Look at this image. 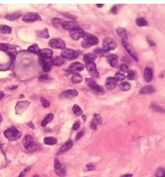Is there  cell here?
<instances>
[{
  "mask_svg": "<svg viewBox=\"0 0 165 177\" xmlns=\"http://www.w3.org/2000/svg\"><path fill=\"white\" fill-rule=\"evenodd\" d=\"M98 42H99V40H98V39L95 36L89 33H85V36L83 37L81 45H82L83 48L87 49V48H90V47L98 44Z\"/></svg>",
  "mask_w": 165,
  "mask_h": 177,
  "instance_id": "cell-1",
  "label": "cell"
},
{
  "mask_svg": "<svg viewBox=\"0 0 165 177\" xmlns=\"http://www.w3.org/2000/svg\"><path fill=\"white\" fill-rule=\"evenodd\" d=\"M23 143L24 147L28 151H36L38 145L34 141V138L30 134H27L23 140Z\"/></svg>",
  "mask_w": 165,
  "mask_h": 177,
  "instance_id": "cell-2",
  "label": "cell"
},
{
  "mask_svg": "<svg viewBox=\"0 0 165 177\" xmlns=\"http://www.w3.org/2000/svg\"><path fill=\"white\" fill-rule=\"evenodd\" d=\"M4 135L7 139L10 141H14V140H16V139L20 138L21 133L16 127H10L4 131Z\"/></svg>",
  "mask_w": 165,
  "mask_h": 177,
  "instance_id": "cell-3",
  "label": "cell"
},
{
  "mask_svg": "<svg viewBox=\"0 0 165 177\" xmlns=\"http://www.w3.org/2000/svg\"><path fill=\"white\" fill-rule=\"evenodd\" d=\"M85 33L84 30L81 28L76 26L74 28L71 29L69 31V36L74 40H78L79 39L83 38L85 36Z\"/></svg>",
  "mask_w": 165,
  "mask_h": 177,
  "instance_id": "cell-4",
  "label": "cell"
},
{
  "mask_svg": "<svg viewBox=\"0 0 165 177\" xmlns=\"http://www.w3.org/2000/svg\"><path fill=\"white\" fill-rule=\"evenodd\" d=\"M85 84L88 85V87L90 88L93 92L97 93H104L103 88H102L100 85H98L93 79L86 78L85 79Z\"/></svg>",
  "mask_w": 165,
  "mask_h": 177,
  "instance_id": "cell-5",
  "label": "cell"
},
{
  "mask_svg": "<svg viewBox=\"0 0 165 177\" xmlns=\"http://www.w3.org/2000/svg\"><path fill=\"white\" fill-rule=\"evenodd\" d=\"M117 48V44L113 41V39L107 38L104 39L103 43H102V49H104L105 51L109 52L111 50H113Z\"/></svg>",
  "mask_w": 165,
  "mask_h": 177,
  "instance_id": "cell-6",
  "label": "cell"
},
{
  "mask_svg": "<svg viewBox=\"0 0 165 177\" xmlns=\"http://www.w3.org/2000/svg\"><path fill=\"white\" fill-rule=\"evenodd\" d=\"M122 45H123L124 49L128 52V53H129L130 56H131V57L132 58L135 60V61H139V57H138L136 51L134 50V48H133V47H132L131 45L128 43V42H126V40H122Z\"/></svg>",
  "mask_w": 165,
  "mask_h": 177,
  "instance_id": "cell-7",
  "label": "cell"
},
{
  "mask_svg": "<svg viewBox=\"0 0 165 177\" xmlns=\"http://www.w3.org/2000/svg\"><path fill=\"white\" fill-rule=\"evenodd\" d=\"M49 46L52 47V49H65V41L60 38H54L52 39L49 43Z\"/></svg>",
  "mask_w": 165,
  "mask_h": 177,
  "instance_id": "cell-8",
  "label": "cell"
},
{
  "mask_svg": "<svg viewBox=\"0 0 165 177\" xmlns=\"http://www.w3.org/2000/svg\"><path fill=\"white\" fill-rule=\"evenodd\" d=\"M61 57L65 59L73 60L78 57V52L70 49H65L61 52Z\"/></svg>",
  "mask_w": 165,
  "mask_h": 177,
  "instance_id": "cell-9",
  "label": "cell"
},
{
  "mask_svg": "<svg viewBox=\"0 0 165 177\" xmlns=\"http://www.w3.org/2000/svg\"><path fill=\"white\" fill-rule=\"evenodd\" d=\"M54 168L55 172L57 174V176H59L60 177H65L66 175V171H65V167L60 164L59 160L57 159H55L54 161Z\"/></svg>",
  "mask_w": 165,
  "mask_h": 177,
  "instance_id": "cell-10",
  "label": "cell"
},
{
  "mask_svg": "<svg viewBox=\"0 0 165 177\" xmlns=\"http://www.w3.org/2000/svg\"><path fill=\"white\" fill-rule=\"evenodd\" d=\"M22 19H23V22H26V23H32V22H35V21L40 20V16L37 13L29 12L25 14Z\"/></svg>",
  "mask_w": 165,
  "mask_h": 177,
  "instance_id": "cell-11",
  "label": "cell"
},
{
  "mask_svg": "<svg viewBox=\"0 0 165 177\" xmlns=\"http://www.w3.org/2000/svg\"><path fill=\"white\" fill-rule=\"evenodd\" d=\"M86 69H87L89 73L93 77H99V73L97 69L96 64H94V62H91V63H87L86 64Z\"/></svg>",
  "mask_w": 165,
  "mask_h": 177,
  "instance_id": "cell-12",
  "label": "cell"
},
{
  "mask_svg": "<svg viewBox=\"0 0 165 177\" xmlns=\"http://www.w3.org/2000/svg\"><path fill=\"white\" fill-rule=\"evenodd\" d=\"M78 95V92L76 90H69L63 91L60 94V98H67V99H71V98L77 97Z\"/></svg>",
  "mask_w": 165,
  "mask_h": 177,
  "instance_id": "cell-13",
  "label": "cell"
},
{
  "mask_svg": "<svg viewBox=\"0 0 165 177\" xmlns=\"http://www.w3.org/2000/svg\"><path fill=\"white\" fill-rule=\"evenodd\" d=\"M29 105H30V102H27V101H22V102L17 103V105L16 106V114L23 113V111H25L28 109Z\"/></svg>",
  "mask_w": 165,
  "mask_h": 177,
  "instance_id": "cell-14",
  "label": "cell"
},
{
  "mask_svg": "<svg viewBox=\"0 0 165 177\" xmlns=\"http://www.w3.org/2000/svg\"><path fill=\"white\" fill-rule=\"evenodd\" d=\"M105 85H106V88L107 90H113L117 87V80L114 77H107Z\"/></svg>",
  "mask_w": 165,
  "mask_h": 177,
  "instance_id": "cell-15",
  "label": "cell"
},
{
  "mask_svg": "<svg viewBox=\"0 0 165 177\" xmlns=\"http://www.w3.org/2000/svg\"><path fill=\"white\" fill-rule=\"evenodd\" d=\"M102 117H101L99 114H95L93 115V119L91 121L90 127L93 129V130H97L98 126L102 122Z\"/></svg>",
  "mask_w": 165,
  "mask_h": 177,
  "instance_id": "cell-16",
  "label": "cell"
},
{
  "mask_svg": "<svg viewBox=\"0 0 165 177\" xmlns=\"http://www.w3.org/2000/svg\"><path fill=\"white\" fill-rule=\"evenodd\" d=\"M84 69V65L80 62H74L72 64H70L69 70L72 72H81Z\"/></svg>",
  "mask_w": 165,
  "mask_h": 177,
  "instance_id": "cell-17",
  "label": "cell"
},
{
  "mask_svg": "<svg viewBox=\"0 0 165 177\" xmlns=\"http://www.w3.org/2000/svg\"><path fill=\"white\" fill-rule=\"evenodd\" d=\"M39 55L42 59H50L52 57V51L49 49H44L40 50Z\"/></svg>",
  "mask_w": 165,
  "mask_h": 177,
  "instance_id": "cell-18",
  "label": "cell"
},
{
  "mask_svg": "<svg viewBox=\"0 0 165 177\" xmlns=\"http://www.w3.org/2000/svg\"><path fill=\"white\" fill-rule=\"evenodd\" d=\"M155 88L152 85H146L144 87H143L141 90H139L140 94H152L153 93L155 92Z\"/></svg>",
  "mask_w": 165,
  "mask_h": 177,
  "instance_id": "cell-19",
  "label": "cell"
},
{
  "mask_svg": "<svg viewBox=\"0 0 165 177\" xmlns=\"http://www.w3.org/2000/svg\"><path fill=\"white\" fill-rule=\"evenodd\" d=\"M143 77L146 82H150L153 78V72L151 68H145L144 72H143Z\"/></svg>",
  "mask_w": 165,
  "mask_h": 177,
  "instance_id": "cell-20",
  "label": "cell"
},
{
  "mask_svg": "<svg viewBox=\"0 0 165 177\" xmlns=\"http://www.w3.org/2000/svg\"><path fill=\"white\" fill-rule=\"evenodd\" d=\"M72 146V141L69 140V141L66 142L65 143H64V145L60 148L59 152H58V153H57V155H60V154H63V153H65V152H67L68 150H69Z\"/></svg>",
  "mask_w": 165,
  "mask_h": 177,
  "instance_id": "cell-21",
  "label": "cell"
},
{
  "mask_svg": "<svg viewBox=\"0 0 165 177\" xmlns=\"http://www.w3.org/2000/svg\"><path fill=\"white\" fill-rule=\"evenodd\" d=\"M76 27V23L73 21H65L62 24V28L65 30H71Z\"/></svg>",
  "mask_w": 165,
  "mask_h": 177,
  "instance_id": "cell-22",
  "label": "cell"
},
{
  "mask_svg": "<svg viewBox=\"0 0 165 177\" xmlns=\"http://www.w3.org/2000/svg\"><path fill=\"white\" fill-rule=\"evenodd\" d=\"M108 62L111 67H115L119 62V58L116 55H110L108 57Z\"/></svg>",
  "mask_w": 165,
  "mask_h": 177,
  "instance_id": "cell-23",
  "label": "cell"
},
{
  "mask_svg": "<svg viewBox=\"0 0 165 177\" xmlns=\"http://www.w3.org/2000/svg\"><path fill=\"white\" fill-rule=\"evenodd\" d=\"M97 57V55L95 53H87L84 55V60L85 61V63H91V62H93V60L96 59Z\"/></svg>",
  "mask_w": 165,
  "mask_h": 177,
  "instance_id": "cell-24",
  "label": "cell"
},
{
  "mask_svg": "<svg viewBox=\"0 0 165 177\" xmlns=\"http://www.w3.org/2000/svg\"><path fill=\"white\" fill-rule=\"evenodd\" d=\"M72 77H71L72 82L77 84V83H80L82 81V77L78 72H72Z\"/></svg>",
  "mask_w": 165,
  "mask_h": 177,
  "instance_id": "cell-25",
  "label": "cell"
},
{
  "mask_svg": "<svg viewBox=\"0 0 165 177\" xmlns=\"http://www.w3.org/2000/svg\"><path fill=\"white\" fill-rule=\"evenodd\" d=\"M36 35L37 36H39L40 38H44V39H48L49 37V34L48 29H43V30H40V31H36Z\"/></svg>",
  "mask_w": 165,
  "mask_h": 177,
  "instance_id": "cell-26",
  "label": "cell"
},
{
  "mask_svg": "<svg viewBox=\"0 0 165 177\" xmlns=\"http://www.w3.org/2000/svg\"><path fill=\"white\" fill-rule=\"evenodd\" d=\"M51 63H52L53 65H55V66L60 67V66H61L62 64H64L65 60L62 59V58H60V57H54V58L51 60Z\"/></svg>",
  "mask_w": 165,
  "mask_h": 177,
  "instance_id": "cell-27",
  "label": "cell"
},
{
  "mask_svg": "<svg viewBox=\"0 0 165 177\" xmlns=\"http://www.w3.org/2000/svg\"><path fill=\"white\" fill-rule=\"evenodd\" d=\"M20 16H21L20 12H15V13H11V14H8V15H7V16H6V19L10 21H13L17 19H19Z\"/></svg>",
  "mask_w": 165,
  "mask_h": 177,
  "instance_id": "cell-28",
  "label": "cell"
},
{
  "mask_svg": "<svg viewBox=\"0 0 165 177\" xmlns=\"http://www.w3.org/2000/svg\"><path fill=\"white\" fill-rule=\"evenodd\" d=\"M116 31L119 37L123 39V40H126V39H127V33H126V31L124 28H117Z\"/></svg>",
  "mask_w": 165,
  "mask_h": 177,
  "instance_id": "cell-29",
  "label": "cell"
},
{
  "mask_svg": "<svg viewBox=\"0 0 165 177\" xmlns=\"http://www.w3.org/2000/svg\"><path fill=\"white\" fill-rule=\"evenodd\" d=\"M44 143L47 145H55V144L57 143V139L54 137H46L45 139H44Z\"/></svg>",
  "mask_w": 165,
  "mask_h": 177,
  "instance_id": "cell-30",
  "label": "cell"
},
{
  "mask_svg": "<svg viewBox=\"0 0 165 177\" xmlns=\"http://www.w3.org/2000/svg\"><path fill=\"white\" fill-rule=\"evenodd\" d=\"M52 119H53V114H47V115L45 116V118H44V120L42 121L41 126H46L47 124L49 123V122H50Z\"/></svg>",
  "mask_w": 165,
  "mask_h": 177,
  "instance_id": "cell-31",
  "label": "cell"
},
{
  "mask_svg": "<svg viewBox=\"0 0 165 177\" xmlns=\"http://www.w3.org/2000/svg\"><path fill=\"white\" fill-rule=\"evenodd\" d=\"M0 49H3L5 51H12L15 52L16 51V47L12 46V45H10V44H0Z\"/></svg>",
  "mask_w": 165,
  "mask_h": 177,
  "instance_id": "cell-32",
  "label": "cell"
},
{
  "mask_svg": "<svg viewBox=\"0 0 165 177\" xmlns=\"http://www.w3.org/2000/svg\"><path fill=\"white\" fill-rule=\"evenodd\" d=\"M11 32V28L7 25L0 26V33L2 34H10Z\"/></svg>",
  "mask_w": 165,
  "mask_h": 177,
  "instance_id": "cell-33",
  "label": "cell"
},
{
  "mask_svg": "<svg viewBox=\"0 0 165 177\" xmlns=\"http://www.w3.org/2000/svg\"><path fill=\"white\" fill-rule=\"evenodd\" d=\"M28 52H31V53H35V54H39L40 52V49L39 46L37 44H32L31 46L29 47L28 49Z\"/></svg>",
  "mask_w": 165,
  "mask_h": 177,
  "instance_id": "cell-34",
  "label": "cell"
},
{
  "mask_svg": "<svg viewBox=\"0 0 165 177\" xmlns=\"http://www.w3.org/2000/svg\"><path fill=\"white\" fill-rule=\"evenodd\" d=\"M151 108L154 111H156V112H161V113H165V109L164 108L160 107V105L155 104V103H152L151 105Z\"/></svg>",
  "mask_w": 165,
  "mask_h": 177,
  "instance_id": "cell-35",
  "label": "cell"
},
{
  "mask_svg": "<svg viewBox=\"0 0 165 177\" xmlns=\"http://www.w3.org/2000/svg\"><path fill=\"white\" fill-rule=\"evenodd\" d=\"M135 23L139 27H146V26H147V22L144 18H138L135 21Z\"/></svg>",
  "mask_w": 165,
  "mask_h": 177,
  "instance_id": "cell-36",
  "label": "cell"
},
{
  "mask_svg": "<svg viewBox=\"0 0 165 177\" xmlns=\"http://www.w3.org/2000/svg\"><path fill=\"white\" fill-rule=\"evenodd\" d=\"M119 87H120V90L122 91H128L131 89V85H130V83L123 81L119 85Z\"/></svg>",
  "mask_w": 165,
  "mask_h": 177,
  "instance_id": "cell-37",
  "label": "cell"
},
{
  "mask_svg": "<svg viewBox=\"0 0 165 177\" xmlns=\"http://www.w3.org/2000/svg\"><path fill=\"white\" fill-rule=\"evenodd\" d=\"M94 52H95L96 55H98V56H102V57H106L108 55L109 52L105 51L104 49H94Z\"/></svg>",
  "mask_w": 165,
  "mask_h": 177,
  "instance_id": "cell-38",
  "label": "cell"
},
{
  "mask_svg": "<svg viewBox=\"0 0 165 177\" xmlns=\"http://www.w3.org/2000/svg\"><path fill=\"white\" fill-rule=\"evenodd\" d=\"M72 111H73V113L77 116H80L82 114V110H81L80 106L78 105H73V107H72Z\"/></svg>",
  "mask_w": 165,
  "mask_h": 177,
  "instance_id": "cell-39",
  "label": "cell"
},
{
  "mask_svg": "<svg viewBox=\"0 0 165 177\" xmlns=\"http://www.w3.org/2000/svg\"><path fill=\"white\" fill-rule=\"evenodd\" d=\"M52 24L56 27V28H59L60 26L63 24V23H64V21H63V19H59V18H54L53 19H52Z\"/></svg>",
  "mask_w": 165,
  "mask_h": 177,
  "instance_id": "cell-40",
  "label": "cell"
},
{
  "mask_svg": "<svg viewBox=\"0 0 165 177\" xmlns=\"http://www.w3.org/2000/svg\"><path fill=\"white\" fill-rule=\"evenodd\" d=\"M42 60H43V69H44V71L45 72H49L51 70V69H52V67H51L49 63H48L46 60H44V59Z\"/></svg>",
  "mask_w": 165,
  "mask_h": 177,
  "instance_id": "cell-41",
  "label": "cell"
},
{
  "mask_svg": "<svg viewBox=\"0 0 165 177\" xmlns=\"http://www.w3.org/2000/svg\"><path fill=\"white\" fill-rule=\"evenodd\" d=\"M135 77H136V72L135 71H134V70H130V71H128L127 79L132 81V80L135 79Z\"/></svg>",
  "mask_w": 165,
  "mask_h": 177,
  "instance_id": "cell-42",
  "label": "cell"
},
{
  "mask_svg": "<svg viewBox=\"0 0 165 177\" xmlns=\"http://www.w3.org/2000/svg\"><path fill=\"white\" fill-rule=\"evenodd\" d=\"M114 78L117 80V81H123L125 79V75L121 73V72H117L115 76H114Z\"/></svg>",
  "mask_w": 165,
  "mask_h": 177,
  "instance_id": "cell-43",
  "label": "cell"
},
{
  "mask_svg": "<svg viewBox=\"0 0 165 177\" xmlns=\"http://www.w3.org/2000/svg\"><path fill=\"white\" fill-rule=\"evenodd\" d=\"M40 102L42 103V105L45 108H48L50 106V103L48 100H46L44 98H40Z\"/></svg>",
  "mask_w": 165,
  "mask_h": 177,
  "instance_id": "cell-44",
  "label": "cell"
},
{
  "mask_svg": "<svg viewBox=\"0 0 165 177\" xmlns=\"http://www.w3.org/2000/svg\"><path fill=\"white\" fill-rule=\"evenodd\" d=\"M165 170L164 168H159L155 172V176L156 177H163L164 174Z\"/></svg>",
  "mask_w": 165,
  "mask_h": 177,
  "instance_id": "cell-45",
  "label": "cell"
},
{
  "mask_svg": "<svg viewBox=\"0 0 165 177\" xmlns=\"http://www.w3.org/2000/svg\"><path fill=\"white\" fill-rule=\"evenodd\" d=\"M50 79V77H49V75L47 74H42L39 77V81H47Z\"/></svg>",
  "mask_w": 165,
  "mask_h": 177,
  "instance_id": "cell-46",
  "label": "cell"
},
{
  "mask_svg": "<svg viewBox=\"0 0 165 177\" xmlns=\"http://www.w3.org/2000/svg\"><path fill=\"white\" fill-rule=\"evenodd\" d=\"M120 69L124 72H128V66L126 64H122L121 66H120Z\"/></svg>",
  "mask_w": 165,
  "mask_h": 177,
  "instance_id": "cell-47",
  "label": "cell"
},
{
  "mask_svg": "<svg viewBox=\"0 0 165 177\" xmlns=\"http://www.w3.org/2000/svg\"><path fill=\"white\" fill-rule=\"evenodd\" d=\"M29 170H30V167H27L26 169H24L23 171V172H21L20 174H19V177H24V176H25V175H26V173L28 172Z\"/></svg>",
  "mask_w": 165,
  "mask_h": 177,
  "instance_id": "cell-48",
  "label": "cell"
},
{
  "mask_svg": "<svg viewBox=\"0 0 165 177\" xmlns=\"http://www.w3.org/2000/svg\"><path fill=\"white\" fill-rule=\"evenodd\" d=\"M81 126V122H76L74 124H73V126H72V130H74V131H77Z\"/></svg>",
  "mask_w": 165,
  "mask_h": 177,
  "instance_id": "cell-49",
  "label": "cell"
},
{
  "mask_svg": "<svg viewBox=\"0 0 165 177\" xmlns=\"http://www.w3.org/2000/svg\"><path fill=\"white\" fill-rule=\"evenodd\" d=\"M84 133H85V131H80L79 133L77 134V135H76V140H78V139H80L81 138V137L83 136Z\"/></svg>",
  "mask_w": 165,
  "mask_h": 177,
  "instance_id": "cell-50",
  "label": "cell"
},
{
  "mask_svg": "<svg viewBox=\"0 0 165 177\" xmlns=\"http://www.w3.org/2000/svg\"><path fill=\"white\" fill-rule=\"evenodd\" d=\"M86 168H87V170H89V171H93V170L95 169V167H94V165L93 164H87Z\"/></svg>",
  "mask_w": 165,
  "mask_h": 177,
  "instance_id": "cell-51",
  "label": "cell"
},
{
  "mask_svg": "<svg viewBox=\"0 0 165 177\" xmlns=\"http://www.w3.org/2000/svg\"><path fill=\"white\" fill-rule=\"evenodd\" d=\"M147 42H148V44H149L150 46H151V47L155 46V43H154V42L152 41V40H150L149 38H147Z\"/></svg>",
  "mask_w": 165,
  "mask_h": 177,
  "instance_id": "cell-52",
  "label": "cell"
},
{
  "mask_svg": "<svg viewBox=\"0 0 165 177\" xmlns=\"http://www.w3.org/2000/svg\"><path fill=\"white\" fill-rule=\"evenodd\" d=\"M63 16H65V17H68V18H70V19H76V17L75 16H71V15H69V14H67V13H63Z\"/></svg>",
  "mask_w": 165,
  "mask_h": 177,
  "instance_id": "cell-53",
  "label": "cell"
},
{
  "mask_svg": "<svg viewBox=\"0 0 165 177\" xmlns=\"http://www.w3.org/2000/svg\"><path fill=\"white\" fill-rule=\"evenodd\" d=\"M111 12L113 13V14H116L117 13V7L115 6L112 7V9H111Z\"/></svg>",
  "mask_w": 165,
  "mask_h": 177,
  "instance_id": "cell-54",
  "label": "cell"
},
{
  "mask_svg": "<svg viewBox=\"0 0 165 177\" xmlns=\"http://www.w3.org/2000/svg\"><path fill=\"white\" fill-rule=\"evenodd\" d=\"M120 177H132V174H126L123 175V176H122Z\"/></svg>",
  "mask_w": 165,
  "mask_h": 177,
  "instance_id": "cell-55",
  "label": "cell"
},
{
  "mask_svg": "<svg viewBox=\"0 0 165 177\" xmlns=\"http://www.w3.org/2000/svg\"><path fill=\"white\" fill-rule=\"evenodd\" d=\"M28 126H30V127H31L32 129L35 128V126H34V125H33V123H32V122H28Z\"/></svg>",
  "mask_w": 165,
  "mask_h": 177,
  "instance_id": "cell-56",
  "label": "cell"
},
{
  "mask_svg": "<svg viewBox=\"0 0 165 177\" xmlns=\"http://www.w3.org/2000/svg\"><path fill=\"white\" fill-rule=\"evenodd\" d=\"M3 97H4V93H3V92H0V100L3 98Z\"/></svg>",
  "mask_w": 165,
  "mask_h": 177,
  "instance_id": "cell-57",
  "label": "cell"
},
{
  "mask_svg": "<svg viewBox=\"0 0 165 177\" xmlns=\"http://www.w3.org/2000/svg\"><path fill=\"white\" fill-rule=\"evenodd\" d=\"M97 7H103V4H98Z\"/></svg>",
  "mask_w": 165,
  "mask_h": 177,
  "instance_id": "cell-58",
  "label": "cell"
},
{
  "mask_svg": "<svg viewBox=\"0 0 165 177\" xmlns=\"http://www.w3.org/2000/svg\"><path fill=\"white\" fill-rule=\"evenodd\" d=\"M2 120H3V118H2V115L0 114V124H1V122H2Z\"/></svg>",
  "mask_w": 165,
  "mask_h": 177,
  "instance_id": "cell-59",
  "label": "cell"
},
{
  "mask_svg": "<svg viewBox=\"0 0 165 177\" xmlns=\"http://www.w3.org/2000/svg\"><path fill=\"white\" fill-rule=\"evenodd\" d=\"M32 177H40V176L38 174H35Z\"/></svg>",
  "mask_w": 165,
  "mask_h": 177,
  "instance_id": "cell-60",
  "label": "cell"
},
{
  "mask_svg": "<svg viewBox=\"0 0 165 177\" xmlns=\"http://www.w3.org/2000/svg\"><path fill=\"white\" fill-rule=\"evenodd\" d=\"M16 88H17V86H14V87L10 88V90H14V89H16Z\"/></svg>",
  "mask_w": 165,
  "mask_h": 177,
  "instance_id": "cell-61",
  "label": "cell"
},
{
  "mask_svg": "<svg viewBox=\"0 0 165 177\" xmlns=\"http://www.w3.org/2000/svg\"><path fill=\"white\" fill-rule=\"evenodd\" d=\"M82 119H84V120H85V116L83 115L82 116Z\"/></svg>",
  "mask_w": 165,
  "mask_h": 177,
  "instance_id": "cell-62",
  "label": "cell"
},
{
  "mask_svg": "<svg viewBox=\"0 0 165 177\" xmlns=\"http://www.w3.org/2000/svg\"><path fill=\"white\" fill-rule=\"evenodd\" d=\"M163 177H165V172H164V176H163Z\"/></svg>",
  "mask_w": 165,
  "mask_h": 177,
  "instance_id": "cell-63",
  "label": "cell"
}]
</instances>
